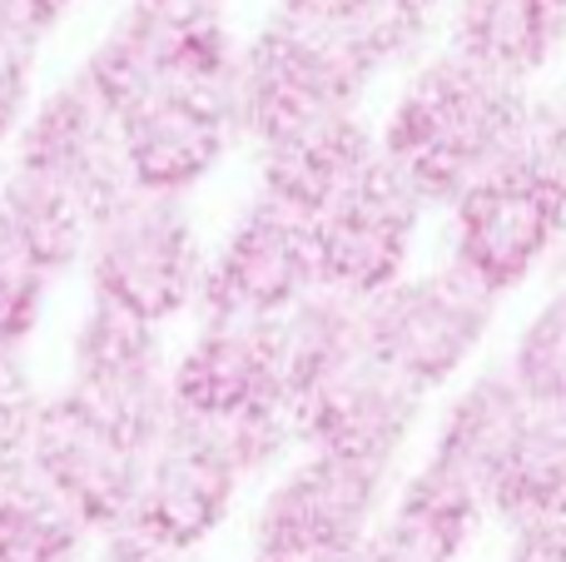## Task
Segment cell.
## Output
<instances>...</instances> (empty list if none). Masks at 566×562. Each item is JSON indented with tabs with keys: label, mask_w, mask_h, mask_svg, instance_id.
Returning <instances> with one entry per match:
<instances>
[{
	"label": "cell",
	"mask_w": 566,
	"mask_h": 562,
	"mask_svg": "<svg viewBox=\"0 0 566 562\" xmlns=\"http://www.w3.org/2000/svg\"><path fill=\"white\" fill-rule=\"evenodd\" d=\"M289 444L293 434H234V428L195 424L175 414L145 458V478H139L125 533L165 558L195 553L205 538L224 528L239 488L269 464H279Z\"/></svg>",
	"instance_id": "obj_4"
},
{
	"label": "cell",
	"mask_w": 566,
	"mask_h": 562,
	"mask_svg": "<svg viewBox=\"0 0 566 562\" xmlns=\"http://www.w3.org/2000/svg\"><path fill=\"white\" fill-rule=\"evenodd\" d=\"M497 299L482 294L458 269L402 274L392 289L363 304V344L378 368L428 398L432 388L452 384L492 329Z\"/></svg>",
	"instance_id": "obj_6"
},
{
	"label": "cell",
	"mask_w": 566,
	"mask_h": 562,
	"mask_svg": "<svg viewBox=\"0 0 566 562\" xmlns=\"http://www.w3.org/2000/svg\"><path fill=\"white\" fill-rule=\"evenodd\" d=\"M452 269L502 299L527 284L566 239V129L542 125V139L512 165L452 199Z\"/></svg>",
	"instance_id": "obj_3"
},
{
	"label": "cell",
	"mask_w": 566,
	"mask_h": 562,
	"mask_svg": "<svg viewBox=\"0 0 566 562\" xmlns=\"http://www.w3.org/2000/svg\"><path fill=\"white\" fill-rule=\"evenodd\" d=\"M422 209L428 205L412 195L408 179L398 169H388V159H378L338 205L313 219L318 284L328 294L358 299V304L392 289L408 274Z\"/></svg>",
	"instance_id": "obj_13"
},
{
	"label": "cell",
	"mask_w": 566,
	"mask_h": 562,
	"mask_svg": "<svg viewBox=\"0 0 566 562\" xmlns=\"http://www.w3.org/2000/svg\"><path fill=\"white\" fill-rule=\"evenodd\" d=\"M279 15L313 30H338V35H363V30H382V25H418V20L398 15L392 0H279Z\"/></svg>",
	"instance_id": "obj_27"
},
{
	"label": "cell",
	"mask_w": 566,
	"mask_h": 562,
	"mask_svg": "<svg viewBox=\"0 0 566 562\" xmlns=\"http://www.w3.org/2000/svg\"><path fill=\"white\" fill-rule=\"evenodd\" d=\"M40 398L45 394H35L25 364L0 358V488L30 478V438H35Z\"/></svg>",
	"instance_id": "obj_25"
},
{
	"label": "cell",
	"mask_w": 566,
	"mask_h": 562,
	"mask_svg": "<svg viewBox=\"0 0 566 562\" xmlns=\"http://www.w3.org/2000/svg\"><path fill=\"white\" fill-rule=\"evenodd\" d=\"M482 518L488 508L462 478L422 464L378 518L358 562H458Z\"/></svg>",
	"instance_id": "obj_17"
},
{
	"label": "cell",
	"mask_w": 566,
	"mask_h": 562,
	"mask_svg": "<svg viewBox=\"0 0 566 562\" xmlns=\"http://www.w3.org/2000/svg\"><path fill=\"white\" fill-rule=\"evenodd\" d=\"M438 6H442V0H392V10H398V15H408V20H418V25H428V15Z\"/></svg>",
	"instance_id": "obj_33"
},
{
	"label": "cell",
	"mask_w": 566,
	"mask_h": 562,
	"mask_svg": "<svg viewBox=\"0 0 566 562\" xmlns=\"http://www.w3.org/2000/svg\"><path fill=\"white\" fill-rule=\"evenodd\" d=\"M90 225L95 215L80 199L6 165L0 175V249L35 264L45 279H60L85 259Z\"/></svg>",
	"instance_id": "obj_20"
},
{
	"label": "cell",
	"mask_w": 566,
	"mask_h": 562,
	"mask_svg": "<svg viewBox=\"0 0 566 562\" xmlns=\"http://www.w3.org/2000/svg\"><path fill=\"white\" fill-rule=\"evenodd\" d=\"M482 508L492 518L527 533V528H557L566 513V418L532 408L527 428L517 434L512 454L497 464L492 483L482 488Z\"/></svg>",
	"instance_id": "obj_21"
},
{
	"label": "cell",
	"mask_w": 566,
	"mask_h": 562,
	"mask_svg": "<svg viewBox=\"0 0 566 562\" xmlns=\"http://www.w3.org/2000/svg\"><path fill=\"white\" fill-rule=\"evenodd\" d=\"M388 468L303 454L254 508L259 562H358L388 503Z\"/></svg>",
	"instance_id": "obj_7"
},
{
	"label": "cell",
	"mask_w": 566,
	"mask_h": 562,
	"mask_svg": "<svg viewBox=\"0 0 566 562\" xmlns=\"http://www.w3.org/2000/svg\"><path fill=\"white\" fill-rule=\"evenodd\" d=\"M75 6H80V0H15V20H20V35H25V45L35 50L40 40H45L50 30H55Z\"/></svg>",
	"instance_id": "obj_29"
},
{
	"label": "cell",
	"mask_w": 566,
	"mask_h": 562,
	"mask_svg": "<svg viewBox=\"0 0 566 562\" xmlns=\"http://www.w3.org/2000/svg\"><path fill=\"white\" fill-rule=\"evenodd\" d=\"M254 562H259V558H254Z\"/></svg>",
	"instance_id": "obj_35"
},
{
	"label": "cell",
	"mask_w": 566,
	"mask_h": 562,
	"mask_svg": "<svg viewBox=\"0 0 566 562\" xmlns=\"http://www.w3.org/2000/svg\"><path fill=\"white\" fill-rule=\"evenodd\" d=\"M566 45V0H452V45L472 65L527 85Z\"/></svg>",
	"instance_id": "obj_18"
},
{
	"label": "cell",
	"mask_w": 566,
	"mask_h": 562,
	"mask_svg": "<svg viewBox=\"0 0 566 562\" xmlns=\"http://www.w3.org/2000/svg\"><path fill=\"white\" fill-rule=\"evenodd\" d=\"M557 528H562V538H566V513H562V523H557Z\"/></svg>",
	"instance_id": "obj_34"
},
{
	"label": "cell",
	"mask_w": 566,
	"mask_h": 562,
	"mask_svg": "<svg viewBox=\"0 0 566 562\" xmlns=\"http://www.w3.org/2000/svg\"><path fill=\"white\" fill-rule=\"evenodd\" d=\"M50 284L35 264H25L20 254L0 249V358H20L35 334L40 314H45Z\"/></svg>",
	"instance_id": "obj_26"
},
{
	"label": "cell",
	"mask_w": 566,
	"mask_h": 562,
	"mask_svg": "<svg viewBox=\"0 0 566 562\" xmlns=\"http://www.w3.org/2000/svg\"><path fill=\"white\" fill-rule=\"evenodd\" d=\"M175 414L234 434H293L279 319H199L169 368Z\"/></svg>",
	"instance_id": "obj_10"
},
{
	"label": "cell",
	"mask_w": 566,
	"mask_h": 562,
	"mask_svg": "<svg viewBox=\"0 0 566 562\" xmlns=\"http://www.w3.org/2000/svg\"><path fill=\"white\" fill-rule=\"evenodd\" d=\"M378 159H382L378 129L358 110L313 119V125L293 129V135L259 145V195H269L274 205L293 209V215H303L313 225Z\"/></svg>",
	"instance_id": "obj_16"
},
{
	"label": "cell",
	"mask_w": 566,
	"mask_h": 562,
	"mask_svg": "<svg viewBox=\"0 0 566 562\" xmlns=\"http://www.w3.org/2000/svg\"><path fill=\"white\" fill-rule=\"evenodd\" d=\"M507 562H566L562 528H527V533H517Z\"/></svg>",
	"instance_id": "obj_30"
},
{
	"label": "cell",
	"mask_w": 566,
	"mask_h": 562,
	"mask_svg": "<svg viewBox=\"0 0 566 562\" xmlns=\"http://www.w3.org/2000/svg\"><path fill=\"white\" fill-rule=\"evenodd\" d=\"M418 25L338 35V30H313L274 15L249 45H239L234 110L244 139H254L259 149L269 139H283L293 129L313 125V119L358 110L373 75L408 55L418 45Z\"/></svg>",
	"instance_id": "obj_2"
},
{
	"label": "cell",
	"mask_w": 566,
	"mask_h": 562,
	"mask_svg": "<svg viewBox=\"0 0 566 562\" xmlns=\"http://www.w3.org/2000/svg\"><path fill=\"white\" fill-rule=\"evenodd\" d=\"M169 368L159 329L119 314V309L90 299L85 319L70 344V394L90 404L99 418L125 428L135 444L155 448V438L175 418V394H169Z\"/></svg>",
	"instance_id": "obj_12"
},
{
	"label": "cell",
	"mask_w": 566,
	"mask_h": 562,
	"mask_svg": "<svg viewBox=\"0 0 566 562\" xmlns=\"http://www.w3.org/2000/svg\"><path fill=\"white\" fill-rule=\"evenodd\" d=\"M542 110L527 85L472 65L458 50L422 60L378 129L388 169L422 205H452L492 169L512 165L542 139Z\"/></svg>",
	"instance_id": "obj_1"
},
{
	"label": "cell",
	"mask_w": 566,
	"mask_h": 562,
	"mask_svg": "<svg viewBox=\"0 0 566 562\" xmlns=\"http://www.w3.org/2000/svg\"><path fill=\"white\" fill-rule=\"evenodd\" d=\"M99 562H169V558L155 553L149 543H139V538L115 533V538H105V553H99Z\"/></svg>",
	"instance_id": "obj_31"
},
{
	"label": "cell",
	"mask_w": 566,
	"mask_h": 562,
	"mask_svg": "<svg viewBox=\"0 0 566 562\" xmlns=\"http://www.w3.org/2000/svg\"><path fill=\"white\" fill-rule=\"evenodd\" d=\"M80 264L90 274V299L159 329L199 304L209 259L185 199L129 185L90 225Z\"/></svg>",
	"instance_id": "obj_5"
},
{
	"label": "cell",
	"mask_w": 566,
	"mask_h": 562,
	"mask_svg": "<svg viewBox=\"0 0 566 562\" xmlns=\"http://www.w3.org/2000/svg\"><path fill=\"white\" fill-rule=\"evenodd\" d=\"M85 538L35 478L0 488V562H75Z\"/></svg>",
	"instance_id": "obj_23"
},
{
	"label": "cell",
	"mask_w": 566,
	"mask_h": 562,
	"mask_svg": "<svg viewBox=\"0 0 566 562\" xmlns=\"http://www.w3.org/2000/svg\"><path fill=\"white\" fill-rule=\"evenodd\" d=\"M149 448L125 428L99 418L70 388L40 398L30 438V478L85 528L90 538H115L129 528Z\"/></svg>",
	"instance_id": "obj_8"
},
{
	"label": "cell",
	"mask_w": 566,
	"mask_h": 562,
	"mask_svg": "<svg viewBox=\"0 0 566 562\" xmlns=\"http://www.w3.org/2000/svg\"><path fill=\"white\" fill-rule=\"evenodd\" d=\"M10 169H25V175L65 189L95 219L99 209L115 205L129 189L115 115L90 90V80L80 70L70 80H60L50 95L35 100L30 119L20 125L15 145H10Z\"/></svg>",
	"instance_id": "obj_14"
},
{
	"label": "cell",
	"mask_w": 566,
	"mask_h": 562,
	"mask_svg": "<svg viewBox=\"0 0 566 562\" xmlns=\"http://www.w3.org/2000/svg\"><path fill=\"white\" fill-rule=\"evenodd\" d=\"M279 354H283V374H289V404H298V398H308L328 378H338L343 368L368 358V344H363V304L358 299L328 294V289L308 294L303 304H293L279 319Z\"/></svg>",
	"instance_id": "obj_22"
},
{
	"label": "cell",
	"mask_w": 566,
	"mask_h": 562,
	"mask_svg": "<svg viewBox=\"0 0 566 562\" xmlns=\"http://www.w3.org/2000/svg\"><path fill=\"white\" fill-rule=\"evenodd\" d=\"M109 115H115L129 185L149 189V195L185 199L244 139L234 110V85L149 80L129 100H119Z\"/></svg>",
	"instance_id": "obj_9"
},
{
	"label": "cell",
	"mask_w": 566,
	"mask_h": 562,
	"mask_svg": "<svg viewBox=\"0 0 566 562\" xmlns=\"http://www.w3.org/2000/svg\"><path fill=\"white\" fill-rule=\"evenodd\" d=\"M418 418L422 394H412L402 378L363 358V364L343 368L338 378H328L323 388H313L308 398H298L289 424L293 444H303V454H328L392 473Z\"/></svg>",
	"instance_id": "obj_15"
},
{
	"label": "cell",
	"mask_w": 566,
	"mask_h": 562,
	"mask_svg": "<svg viewBox=\"0 0 566 562\" xmlns=\"http://www.w3.org/2000/svg\"><path fill=\"white\" fill-rule=\"evenodd\" d=\"M507 374L532 408L566 418V289H557L522 324L517 344L507 354Z\"/></svg>",
	"instance_id": "obj_24"
},
{
	"label": "cell",
	"mask_w": 566,
	"mask_h": 562,
	"mask_svg": "<svg viewBox=\"0 0 566 562\" xmlns=\"http://www.w3.org/2000/svg\"><path fill=\"white\" fill-rule=\"evenodd\" d=\"M30 65H35V55L30 50H0V149L15 145L20 125L30 119V100H35V90H30Z\"/></svg>",
	"instance_id": "obj_28"
},
{
	"label": "cell",
	"mask_w": 566,
	"mask_h": 562,
	"mask_svg": "<svg viewBox=\"0 0 566 562\" xmlns=\"http://www.w3.org/2000/svg\"><path fill=\"white\" fill-rule=\"evenodd\" d=\"M318 244L313 225L259 195L229 225L224 244L205 269V319H283L293 304L318 294Z\"/></svg>",
	"instance_id": "obj_11"
},
{
	"label": "cell",
	"mask_w": 566,
	"mask_h": 562,
	"mask_svg": "<svg viewBox=\"0 0 566 562\" xmlns=\"http://www.w3.org/2000/svg\"><path fill=\"white\" fill-rule=\"evenodd\" d=\"M527 418H532V404L517 394L512 374L507 368H488V374H478L448 404L428 464L462 478V483L482 498V488L492 483L497 464L512 454V444H517V434L527 428Z\"/></svg>",
	"instance_id": "obj_19"
},
{
	"label": "cell",
	"mask_w": 566,
	"mask_h": 562,
	"mask_svg": "<svg viewBox=\"0 0 566 562\" xmlns=\"http://www.w3.org/2000/svg\"><path fill=\"white\" fill-rule=\"evenodd\" d=\"M0 50H30L25 35H20V20H15V0H0ZM35 55V50H30Z\"/></svg>",
	"instance_id": "obj_32"
}]
</instances>
